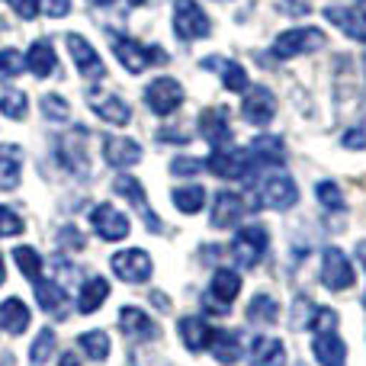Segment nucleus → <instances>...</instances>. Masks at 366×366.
I'll return each mask as SVG.
<instances>
[{
    "mask_svg": "<svg viewBox=\"0 0 366 366\" xmlns=\"http://www.w3.org/2000/svg\"><path fill=\"white\" fill-rule=\"evenodd\" d=\"M212 335L215 331L209 328L206 318H199V315H183L180 318V337H183V344H187V350H193V354L206 350L209 344H212Z\"/></svg>",
    "mask_w": 366,
    "mask_h": 366,
    "instance_id": "nucleus-24",
    "label": "nucleus"
},
{
    "mask_svg": "<svg viewBox=\"0 0 366 366\" xmlns=\"http://www.w3.org/2000/svg\"><path fill=\"white\" fill-rule=\"evenodd\" d=\"M77 344H81V350L90 357V360H107L109 357V335L107 331H84L81 337H77Z\"/></svg>",
    "mask_w": 366,
    "mask_h": 366,
    "instance_id": "nucleus-36",
    "label": "nucleus"
},
{
    "mask_svg": "<svg viewBox=\"0 0 366 366\" xmlns=\"http://www.w3.org/2000/svg\"><path fill=\"white\" fill-rule=\"evenodd\" d=\"M344 145H347V148H366V132H360V129L344 132Z\"/></svg>",
    "mask_w": 366,
    "mask_h": 366,
    "instance_id": "nucleus-48",
    "label": "nucleus"
},
{
    "mask_svg": "<svg viewBox=\"0 0 366 366\" xmlns=\"http://www.w3.org/2000/svg\"><path fill=\"white\" fill-rule=\"evenodd\" d=\"M152 302L158 309H171V299H164V292H152Z\"/></svg>",
    "mask_w": 366,
    "mask_h": 366,
    "instance_id": "nucleus-49",
    "label": "nucleus"
},
{
    "mask_svg": "<svg viewBox=\"0 0 366 366\" xmlns=\"http://www.w3.org/2000/svg\"><path fill=\"white\" fill-rule=\"evenodd\" d=\"M26 71V55L16 49H0V77H19Z\"/></svg>",
    "mask_w": 366,
    "mask_h": 366,
    "instance_id": "nucleus-42",
    "label": "nucleus"
},
{
    "mask_svg": "<svg viewBox=\"0 0 366 366\" xmlns=\"http://www.w3.org/2000/svg\"><path fill=\"white\" fill-rule=\"evenodd\" d=\"M113 189L122 196V199H129L135 209H139L142 215H145V225L152 228V232H164V225L158 222V212H154L152 206H148V196H145V187H142L135 177H129V174H122V177L113 180Z\"/></svg>",
    "mask_w": 366,
    "mask_h": 366,
    "instance_id": "nucleus-15",
    "label": "nucleus"
},
{
    "mask_svg": "<svg viewBox=\"0 0 366 366\" xmlns=\"http://www.w3.org/2000/svg\"><path fill=\"white\" fill-rule=\"evenodd\" d=\"M13 260H16L19 273H23V277L29 280V283L42 280V267H45V260H42V254H39L36 247H29V244H16V247H13Z\"/></svg>",
    "mask_w": 366,
    "mask_h": 366,
    "instance_id": "nucleus-33",
    "label": "nucleus"
},
{
    "mask_svg": "<svg viewBox=\"0 0 366 366\" xmlns=\"http://www.w3.org/2000/svg\"><path fill=\"white\" fill-rule=\"evenodd\" d=\"M254 366H283L286 360V350L280 337H254L251 350H247Z\"/></svg>",
    "mask_w": 366,
    "mask_h": 366,
    "instance_id": "nucleus-28",
    "label": "nucleus"
},
{
    "mask_svg": "<svg viewBox=\"0 0 366 366\" xmlns=\"http://www.w3.org/2000/svg\"><path fill=\"white\" fill-rule=\"evenodd\" d=\"M357 13H360L363 23H366V0H357Z\"/></svg>",
    "mask_w": 366,
    "mask_h": 366,
    "instance_id": "nucleus-52",
    "label": "nucleus"
},
{
    "mask_svg": "<svg viewBox=\"0 0 366 366\" xmlns=\"http://www.w3.org/2000/svg\"><path fill=\"white\" fill-rule=\"evenodd\" d=\"M90 225H94V232L100 234L103 241H122V238H129V232H132L129 215L119 212L113 202H100V206L90 212Z\"/></svg>",
    "mask_w": 366,
    "mask_h": 366,
    "instance_id": "nucleus-13",
    "label": "nucleus"
},
{
    "mask_svg": "<svg viewBox=\"0 0 366 366\" xmlns=\"http://www.w3.org/2000/svg\"><path fill=\"white\" fill-rule=\"evenodd\" d=\"M113 55L119 58V64L129 74H142V71H148L154 61H164V51L161 49L142 45L139 39H129V36H113Z\"/></svg>",
    "mask_w": 366,
    "mask_h": 366,
    "instance_id": "nucleus-3",
    "label": "nucleus"
},
{
    "mask_svg": "<svg viewBox=\"0 0 366 366\" xmlns=\"http://www.w3.org/2000/svg\"><path fill=\"white\" fill-rule=\"evenodd\" d=\"M267 244H270V234H267L264 225H244L232 241V257L238 267L244 270H254V267L264 260Z\"/></svg>",
    "mask_w": 366,
    "mask_h": 366,
    "instance_id": "nucleus-4",
    "label": "nucleus"
},
{
    "mask_svg": "<svg viewBox=\"0 0 366 366\" xmlns=\"http://www.w3.org/2000/svg\"><path fill=\"white\" fill-rule=\"evenodd\" d=\"M109 296V283L103 277H90L87 283L81 286V296H77V312L81 315H94Z\"/></svg>",
    "mask_w": 366,
    "mask_h": 366,
    "instance_id": "nucleus-30",
    "label": "nucleus"
},
{
    "mask_svg": "<svg viewBox=\"0 0 366 366\" xmlns=\"http://www.w3.org/2000/svg\"><path fill=\"white\" fill-rule=\"evenodd\" d=\"M325 19H328L331 26H337V29H341L347 39L366 45V23H363L360 13L344 10V6H325Z\"/></svg>",
    "mask_w": 366,
    "mask_h": 366,
    "instance_id": "nucleus-25",
    "label": "nucleus"
},
{
    "mask_svg": "<svg viewBox=\"0 0 366 366\" xmlns=\"http://www.w3.org/2000/svg\"><path fill=\"white\" fill-rule=\"evenodd\" d=\"M171 199H174V206H177L183 215H196L202 206H206V189H202L199 183H187V187L174 189Z\"/></svg>",
    "mask_w": 366,
    "mask_h": 366,
    "instance_id": "nucleus-35",
    "label": "nucleus"
},
{
    "mask_svg": "<svg viewBox=\"0 0 366 366\" xmlns=\"http://www.w3.org/2000/svg\"><path fill=\"white\" fill-rule=\"evenodd\" d=\"M322 283L328 286L331 292H344L357 283V273L350 257L341 251V247H325L322 254Z\"/></svg>",
    "mask_w": 366,
    "mask_h": 366,
    "instance_id": "nucleus-8",
    "label": "nucleus"
},
{
    "mask_svg": "<svg viewBox=\"0 0 366 366\" xmlns=\"http://www.w3.org/2000/svg\"><path fill=\"white\" fill-rule=\"evenodd\" d=\"M296 202H299V187L290 174H267L264 183L257 187V206L264 209L283 212V209L296 206Z\"/></svg>",
    "mask_w": 366,
    "mask_h": 366,
    "instance_id": "nucleus-5",
    "label": "nucleus"
},
{
    "mask_svg": "<svg viewBox=\"0 0 366 366\" xmlns=\"http://www.w3.org/2000/svg\"><path fill=\"white\" fill-rule=\"evenodd\" d=\"M23 177V148L0 145V189H16Z\"/></svg>",
    "mask_w": 366,
    "mask_h": 366,
    "instance_id": "nucleus-26",
    "label": "nucleus"
},
{
    "mask_svg": "<svg viewBox=\"0 0 366 366\" xmlns=\"http://www.w3.org/2000/svg\"><path fill=\"white\" fill-rule=\"evenodd\" d=\"M0 328L6 331V335H23L26 328H29V309H26L23 299H4L0 302Z\"/></svg>",
    "mask_w": 366,
    "mask_h": 366,
    "instance_id": "nucleus-27",
    "label": "nucleus"
},
{
    "mask_svg": "<svg viewBox=\"0 0 366 366\" xmlns=\"http://www.w3.org/2000/svg\"><path fill=\"white\" fill-rule=\"evenodd\" d=\"M312 354L322 366H347V344L335 331H322L312 341Z\"/></svg>",
    "mask_w": 366,
    "mask_h": 366,
    "instance_id": "nucleus-21",
    "label": "nucleus"
},
{
    "mask_svg": "<svg viewBox=\"0 0 366 366\" xmlns=\"http://www.w3.org/2000/svg\"><path fill=\"white\" fill-rule=\"evenodd\" d=\"M55 68H58V55L51 49V42L49 39H36L29 45V51H26V71L36 74L39 81H45V77L55 74Z\"/></svg>",
    "mask_w": 366,
    "mask_h": 366,
    "instance_id": "nucleus-19",
    "label": "nucleus"
},
{
    "mask_svg": "<svg viewBox=\"0 0 366 366\" xmlns=\"http://www.w3.org/2000/svg\"><path fill=\"white\" fill-rule=\"evenodd\" d=\"M357 257H360L363 267H366V241H360V244H357Z\"/></svg>",
    "mask_w": 366,
    "mask_h": 366,
    "instance_id": "nucleus-51",
    "label": "nucleus"
},
{
    "mask_svg": "<svg viewBox=\"0 0 366 366\" xmlns=\"http://www.w3.org/2000/svg\"><path fill=\"white\" fill-rule=\"evenodd\" d=\"M171 26H174V36H177L180 42H196V39H206L209 32H212L209 13L202 10L196 0H174Z\"/></svg>",
    "mask_w": 366,
    "mask_h": 366,
    "instance_id": "nucleus-2",
    "label": "nucleus"
},
{
    "mask_svg": "<svg viewBox=\"0 0 366 366\" xmlns=\"http://www.w3.org/2000/svg\"><path fill=\"white\" fill-rule=\"evenodd\" d=\"M119 328H122V335L132 337V341H154V337H158V325L142 309H135V305H126V309L119 312Z\"/></svg>",
    "mask_w": 366,
    "mask_h": 366,
    "instance_id": "nucleus-20",
    "label": "nucleus"
},
{
    "mask_svg": "<svg viewBox=\"0 0 366 366\" xmlns=\"http://www.w3.org/2000/svg\"><path fill=\"white\" fill-rule=\"evenodd\" d=\"M36 302L42 312H49V315H64L68 312V302H64V290L58 283H51V280H36Z\"/></svg>",
    "mask_w": 366,
    "mask_h": 366,
    "instance_id": "nucleus-29",
    "label": "nucleus"
},
{
    "mask_svg": "<svg viewBox=\"0 0 366 366\" xmlns=\"http://www.w3.org/2000/svg\"><path fill=\"white\" fill-rule=\"evenodd\" d=\"M209 292H212L215 299H222L225 305H232L241 292V273L232 270V267H219V270L212 273V290Z\"/></svg>",
    "mask_w": 366,
    "mask_h": 366,
    "instance_id": "nucleus-31",
    "label": "nucleus"
},
{
    "mask_svg": "<svg viewBox=\"0 0 366 366\" xmlns=\"http://www.w3.org/2000/svg\"><path fill=\"white\" fill-rule=\"evenodd\" d=\"M139 4H145V0H129V6H139Z\"/></svg>",
    "mask_w": 366,
    "mask_h": 366,
    "instance_id": "nucleus-55",
    "label": "nucleus"
},
{
    "mask_svg": "<svg viewBox=\"0 0 366 366\" xmlns=\"http://www.w3.org/2000/svg\"><path fill=\"white\" fill-rule=\"evenodd\" d=\"M87 107L94 109L103 122H109V126H119L122 129V126H129V122H132V109H129V103L122 100V97L109 94V90L90 87L87 90Z\"/></svg>",
    "mask_w": 366,
    "mask_h": 366,
    "instance_id": "nucleus-11",
    "label": "nucleus"
},
{
    "mask_svg": "<svg viewBox=\"0 0 366 366\" xmlns=\"http://www.w3.org/2000/svg\"><path fill=\"white\" fill-rule=\"evenodd\" d=\"M87 4H94V6H109L113 0H87Z\"/></svg>",
    "mask_w": 366,
    "mask_h": 366,
    "instance_id": "nucleus-53",
    "label": "nucleus"
},
{
    "mask_svg": "<svg viewBox=\"0 0 366 366\" xmlns=\"http://www.w3.org/2000/svg\"><path fill=\"white\" fill-rule=\"evenodd\" d=\"M202 68L219 71V74H222V84H225L228 94H244V90H247V71L241 68V64L228 61V58L209 55V58H202Z\"/></svg>",
    "mask_w": 366,
    "mask_h": 366,
    "instance_id": "nucleus-22",
    "label": "nucleus"
},
{
    "mask_svg": "<svg viewBox=\"0 0 366 366\" xmlns=\"http://www.w3.org/2000/svg\"><path fill=\"white\" fill-rule=\"evenodd\" d=\"M39 107H42V116L49 122H68V116H71L68 100H64V97H58V94H45Z\"/></svg>",
    "mask_w": 366,
    "mask_h": 366,
    "instance_id": "nucleus-39",
    "label": "nucleus"
},
{
    "mask_svg": "<svg viewBox=\"0 0 366 366\" xmlns=\"http://www.w3.org/2000/svg\"><path fill=\"white\" fill-rule=\"evenodd\" d=\"M0 113L16 122L26 119V113H29V97H26L23 90H6V94L0 97Z\"/></svg>",
    "mask_w": 366,
    "mask_h": 366,
    "instance_id": "nucleus-37",
    "label": "nucleus"
},
{
    "mask_svg": "<svg viewBox=\"0 0 366 366\" xmlns=\"http://www.w3.org/2000/svg\"><path fill=\"white\" fill-rule=\"evenodd\" d=\"M4 280H6V270H4V257H0V286H4Z\"/></svg>",
    "mask_w": 366,
    "mask_h": 366,
    "instance_id": "nucleus-54",
    "label": "nucleus"
},
{
    "mask_svg": "<svg viewBox=\"0 0 366 366\" xmlns=\"http://www.w3.org/2000/svg\"><path fill=\"white\" fill-rule=\"evenodd\" d=\"M103 158H107L109 167L126 171V167H132V164H139V161H142V145L135 139L107 135V139H103Z\"/></svg>",
    "mask_w": 366,
    "mask_h": 366,
    "instance_id": "nucleus-17",
    "label": "nucleus"
},
{
    "mask_svg": "<svg viewBox=\"0 0 366 366\" xmlns=\"http://www.w3.org/2000/svg\"><path fill=\"white\" fill-rule=\"evenodd\" d=\"M199 135L209 142L212 148H225L232 142V126H228V113L225 107L219 109H206L199 116Z\"/></svg>",
    "mask_w": 366,
    "mask_h": 366,
    "instance_id": "nucleus-18",
    "label": "nucleus"
},
{
    "mask_svg": "<svg viewBox=\"0 0 366 366\" xmlns=\"http://www.w3.org/2000/svg\"><path fill=\"white\" fill-rule=\"evenodd\" d=\"M87 132L84 129H74L71 135H61L58 139V158H61V164L68 167L71 174H77V177H84L90 167V158H87Z\"/></svg>",
    "mask_w": 366,
    "mask_h": 366,
    "instance_id": "nucleus-14",
    "label": "nucleus"
},
{
    "mask_svg": "<svg viewBox=\"0 0 366 366\" xmlns=\"http://www.w3.org/2000/svg\"><path fill=\"white\" fill-rule=\"evenodd\" d=\"M305 328H312L315 335H322V331H335L337 328V312L312 305V315H309V322H305Z\"/></svg>",
    "mask_w": 366,
    "mask_h": 366,
    "instance_id": "nucleus-41",
    "label": "nucleus"
},
{
    "mask_svg": "<svg viewBox=\"0 0 366 366\" xmlns=\"http://www.w3.org/2000/svg\"><path fill=\"white\" fill-rule=\"evenodd\" d=\"M145 103L154 116H171L183 107V87L174 77H154L145 87Z\"/></svg>",
    "mask_w": 366,
    "mask_h": 366,
    "instance_id": "nucleus-9",
    "label": "nucleus"
},
{
    "mask_svg": "<svg viewBox=\"0 0 366 366\" xmlns=\"http://www.w3.org/2000/svg\"><path fill=\"white\" fill-rule=\"evenodd\" d=\"M23 219L13 212L10 206H0V238H13V234H23Z\"/></svg>",
    "mask_w": 366,
    "mask_h": 366,
    "instance_id": "nucleus-43",
    "label": "nucleus"
},
{
    "mask_svg": "<svg viewBox=\"0 0 366 366\" xmlns=\"http://www.w3.org/2000/svg\"><path fill=\"white\" fill-rule=\"evenodd\" d=\"M247 154H251L254 167H280L286 158V148L277 135H257L247 148Z\"/></svg>",
    "mask_w": 366,
    "mask_h": 366,
    "instance_id": "nucleus-23",
    "label": "nucleus"
},
{
    "mask_svg": "<svg viewBox=\"0 0 366 366\" xmlns=\"http://www.w3.org/2000/svg\"><path fill=\"white\" fill-rule=\"evenodd\" d=\"M209 171L215 174V177H225V180H244L254 174V161L251 154L244 152V148H215L212 154H209Z\"/></svg>",
    "mask_w": 366,
    "mask_h": 366,
    "instance_id": "nucleus-6",
    "label": "nucleus"
},
{
    "mask_svg": "<svg viewBox=\"0 0 366 366\" xmlns=\"http://www.w3.org/2000/svg\"><path fill=\"white\" fill-rule=\"evenodd\" d=\"M202 171V161L199 158H174L171 161V174L174 177H193V174Z\"/></svg>",
    "mask_w": 366,
    "mask_h": 366,
    "instance_id": "nucleus-44",
    "label": "nucleus"
},
{
    "mask_svg": "<svg viewBox=\"0 0 366 366\" xmlns=\"http://www.w3.org/2000/svg\"><path fill=\"white\" fill-rule=\"evenodd\" d=\"M202 305H206V312H212V315H228V309H232V305H225L222 299H212V292L202 296Z\"/></svg>",
    "mask_w": 366,
    "mask_h": 366,
    "instance_id": "nucleus-47",
    "label": "nucleus"
},
{
    "mask_svg": "<svg viewBox=\"0 0 366 366\" xmlns=\"http://www.w3.org/2000/svg\"><path fill=\"white\" fill-rule=\"evenodd\" d=\"M247 212V202L241 193L234 189H219L215 193V202H212V228H232L244 219Z\"/></svg>",
    "mask_w": 366,
    "mask_h": 366,
    "instance_id": "nucleus-16",
    "label": "nucleus"
},
{
    "mask_svg": "<svg viewBox=\"0 0 366 366\" xmlns=\"http://www.w3.org/2000/svg\"><path fill=\"white\" fill-rule=\"evenodd\" d=\"M10 10L16 13L19 19H36L39 16V0H6Z\"/></svg>",
    "mask_w": 366,
    "mask_h": 366,
    "instance_id": "nucleus-45",
    "label": "nucleus"
},
{
    "mask_svg": "<svg viewBox=\"0 0 366 366\" xmlns=\"http://www.w3.org/2000/svg\"><path fill=\"white\" fill-rule=\"evenodd\" d=\"M280 315V302L267 292H257V296L247 302V322L251 325H273Z\"/></svg>",
    "mask_w": 366,
    "mask_h": 366,
    "instance_id": "nucleus-34",
    "label": "nucleus"
},
{
    "mask_svg": "<svg viewBox=\"0 0 366 366\" xmlns=\"http://www.w3.org/2000/svg\"><path fill=\"white\" fill-rule=\"evenodd\" d=\"M55 354V331L51 328H42L39 331V337L32 341V350H29V360L36 363V366H42L49 357Z\"/></svg>",
    "mask_w": 366,
    "mask_h": 366,
    "instance_id": "nucleus-40",
    "label": "nucleus"
},
{
    "mask_svg": "<svg viewBox=\"0 0 366 366\" xmlns=\"http://www.w3.org/2000/svg\"><path fill=\"white\" fill-rule=\"evenodd\" d=\"M109 267L113 273L122 280V283H148L152 280V254L142 251V247H126V251H116L109 257Z\"/></svg>",
    "mask_w": 366,
    "mask_h": 366,
    "instance_id": "nucleus-7",
    "label": "nucleus"
},
{
    "mask_svg": "<svg viewBox=\"0 0 366 366\" xmlns=\"http://www.w3.org/2000/svg\"><path fill=\"white\" fill-rule=\"evenodd\" d=\"M68 10H71V0H45V13L49 16H68Z\"/></svg>",
    "mask_w": 366,
    "mask_h": 366,
    "instance_id": "nucleus-46",
    "label": "nucleus"
},
{
    "mask_svg": "<svg viewBox=\"0 0 366 366\" xmlns=\"http://www.w3.org/2000/svg\"><path fill=\"white\" fill-rule=\"evenodd\" d=\"M273 116H277V97L270 87H251L241 100V119L247 126H270Z\"/></svg>",
    "mask_w": 366,
    "mask_h": 366,
    "instance_id": "nucleus-12",
    "label": "nucleus"
},
{
    "mask_svg": "<svg viewBox=\"0 0 366 366\" xmlns=\"http://www.w3.org/2000/svg\"><path fill=\"white\" fill-rule=\"evenodd\" d=\"M325 45V32L315 29V26H299V29H286L273 39L270 45V58L277 61H290L296 55H309V51H318Z\"/></svg>",
    "mask_w": 366,
    "mask_h": 366,
    "instance_id": "nucleus-1",
    "label": "nucleus"
},
{
    "mask_svg": "<svg viewBox=\"0 0 366 366\" xmlns=\"http://www.w3.org/2000/svg\"><path fill=\"white\" fill-rule=\"evenodd\" d=\"M315 196H318V202H322L325 209H331V212H341V209L347 206V199H344L341 187H337L335 180H322V183H318Z\"/></svg>",
    "mask_w": 366,
    "mask_h": 366,
    "instance_id": "nucleus-38",
    "label": "nucleus"
},
{
    "mask_svg": "<svg viewBox=\"0 0 366 366\" xmlns=\"http://www.w3.org/2000/svg\"><path fill=\"white\" fill-rule=\"evenodd\" d=\"M58 366H77V357L74 354H64L61 360H58Z\"/></svg>",
    "mask_w": 366,
    "mask_h": 366,
    "instance_id": "nucleus-50",
    "label": "nucleus"
},
{
    "mask_svg": "<svg viewBox=\"0 0 366 366\" xmlns=\"http://www.w3.org/2000/svg\"><path fill=\"white\" fill-rule=\"evenodd\" d=\"M212 357L222 366H232L241 360V337L234 331H215L212 335Z\"/></svg>",
    "mask_w": 366,
    "mask_h": 366,
    "instance_id": "nucleus-32",
    "label": "nucleus"
},
{
    "mask_svg": "<svg viewBox=\"0 0 366 366\" xmlns=\"http://www.w3.org/2000/svg\"><path fill=\"white\" fill-rule=\"evenodd\" d=\"M64 42H68L71 61H74V68H77V74H81V77H87V81H100V77L107 74L100 51H97L94 45L81 36V32H68V36H64Z\"/></svg>",
    "mask_w": 366,
    "mask_h": 366,
    "instance_id": "nucleus-10",
    "label": "nucleus"
}]
</instances>
